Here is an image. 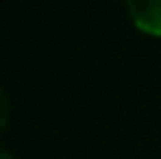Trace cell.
<instances>
[{
  "label": "cell",
  "mask_w": 161,
  "mask_h": 159,
  "mask_svg": "<svg viewBox=\"0 0 161 159\" xmlns=\"http://www.w3.org/2000/svg\"><path fill=\"white\" fill-rule=\"evenodd\" d=\"M126 13L137 31L161 37V0H126Z\"/></svg>",
  "instance_id": "1"
},
{
  "label": "cell",
  "mask_w": 161,
  "mask_h": 159,
  "mask_svg": "<svg viewBox=\"0 0 161 159\" xmlns=\"http://www.w3.org/2000/svg\"><path fill=\"white\" fill-rule=\"evenodd\" d=\"M9 113H11L9 98H7V94L0 89V133L4 131V127H7V122H9Z\"/></svg>",
  "instance_id": "2"
},
{
  "label": "cell",
  "mask_w": 161,
  "mask_h": 159,
  "mask_svg": "<svg viewBox=\"0 0 161 159\" xmlns=\"http://www.w3.org/2000/svg\"><path fill=\"white\" fill-rule=\"evenodd\" d=\"M0 159H15L9 150H4V148H0Z\"/></svg>",
  "instance_id": "3"
}]
</instances>
